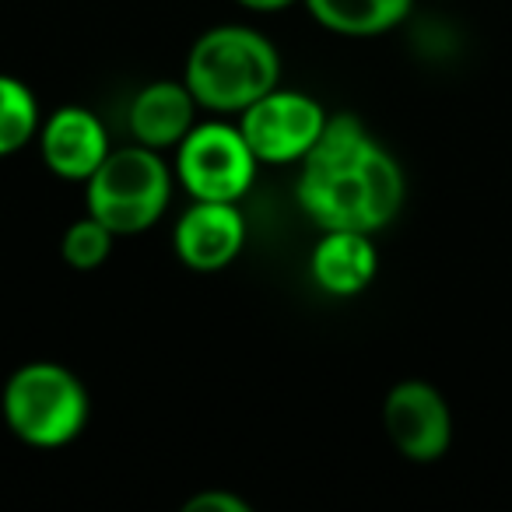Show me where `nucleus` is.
I'll return each instance as SVG.
<instances>
[{"mask_svg": "<svg viewBox=\"0 0 512 512\" xmlns=\"http://www.w3.org/2000/svg\"><path fill=\"white\" fill-rule=\"evenodd\" d=\"M109 249H113V232L102 225L99 218H81L67 228L64 235V260L74 271H95L109 260Z\"/></svg>", "mask_w": 512, "mask_h": 512, "instance_id": "4468645a", "label": "nucleus"}, {"mask_svg": "<svg viewBox=\"0 0 512 512\" xmlns=\"http://www.w3.org/2000/svg\"><path fill=\"white\" fill-rule=\"evenodd\" d=\"M299 204L323 232H379L404 204V172L355 116H334L302 158Z\"/></svg>", "mask_w": 512, "mask_h": 512, "instance_id": "f257e3e1", "label": "nucleus"}, {"mask_svg": "<svg viewBox=\"0 0 512 512\" xmlns=\"http://www.w3.org/2000/svg\"><path fill=\"white\" fill-rule=\"evenodd\" d=\"M242 8H253V11H278V8H288L295 0H239Z\"/></svg>", "mask_w": 512, "mask_h": 512, "instance_id": "dca6fc26", "label": "nucleus"}, {"mask_svg": "<svg viewBox=\"0 0 512 512\" xmlns=\"http://www.w3.org/2000/svg\"><path fill=\"white\" fill-rule=\"evenodd\" d=\"M281 57L260 32L221 25L193 43L186 60V88L197 106L214 113H242L278 88Z\"/></svg>", "mask_w": 512, "mask_h": 512, "instance_id": "f03ea898", "label": "nucleus"}, {"mask_svg": "<svg viewBox=\"0 0 512 512\" xmlns=\"http://www.w3.org/2000/svg\"><path fill=\"white\" fill-rule=\"evenodd\" d=\"M169 193V165L155 148H120L88 176V214L113 235H137L162 218Z\"/></svg>", "mask_w": 512, "mask_h": 512, "instance_id": "20e7f679", "label": "nucleus"}, {"mask_svg": "<svg viewBox=\"0 0 512 512\" xmlns=\"http://www.w3.org/2000/svg\"><path fill=\"white\" fill-rule=\"evenodd\" d=\"M246 221L239 207L221 200H197L176 225V253L193 271H221L239 256Z\"/></svg>", "mask_w": 512, "mask_h": 512, "instance_id": "6e6552de", "label": "nucleus"}, {"mask_svg": "<svg viewBox=\"0 0 512 512\" xmlns=\"http://www.w3.org/2000/svg\"><path fill=\"white\" fill-rule=\"evenodd\" d=\"M376 264L369 232H327L313 249V281L334 299H351L372 285Z\"/></svg>", "mask_w": 512, "mask_h": 512, "instance_id": "9d476101", "label": "nucleus"}, {"mask_svg": "<svg viewBox=\"0 0 512 512\" xmlns=\"http://www.w3.org/2000/svg\"><path fill=\"white\" fill-rule=\"evenodd\" d=\"M313 18L341 36H379L411 15L414 0H306Z\"/></svg>", "mask_w": 512, "mask_h": 512, "instance_id": "f8f14e48", "label": "nucleus"}, {"mask_svg": "<svg viewBox=\"0 0 512 512\" xmlns=\"http://www.w3.org/2000/svg\"><path fill=\"white\" fill-rule=\"evenodd\" d=\"M36 123H39V106L32 99L29 85L0 74V158L25 148L29 137L36 134Z\"/></svg>", "mask_w": 512, "mask_h": 512, "instance_id": "ddd939ff", "label": "nucleus"}, {"mask_svg": "<svg viewBox=\"0 0 512 512\" xmlns=\"http://www.w3.org/2000/svg\"><path fill=\"white\" fill-rule=\"evenodd\" d=\"M383 428L400 456L414 463H435L453 442V414L432 383L404 379L386 393Z\"/></svg>", "mask_w": 512, "mask_h": 512, "instance_id": "0eeeda50", "label": "nucleus"}, {"mask_svg": "<svg viewBox=\"0 0 512 512\" xmlns=\"http://www.w3.org/2000/svg\"><path fill=\"white\" fill-rule=\"evenodd\" d=\"M256 162L260 158L253 155L239 127L200 123L179 141L176 172L197 200L235 204L253 186Z\"/></svg>", "mask_w": 512, "mask_h": 512, "instance_id": "39448f33", "label": "nucleus"}, {"mask_svg": "<svg viewBox=\"0 0 512 512\" xmlns=\"http://www.w3.org/2000/svg\"><path fill=\"white\" fill-rule=\"evenodd\" d=\"M323 123H327V113H323V106L316 99L274 88L264 99H256L249 109H242L239 130L260 162L285 165L302 162L309 155Z\"/></svg>", "mask_w": 512, "mask_h": 512, "instance_id": "423d86ee", "label": "nucleus"}, {"mask_svg": "<svg viewBox=\"0 0 512 512\" xmlns=\"http://www.w3.org/2000/svg\"><path fill=\"white\" fill-rule=\"evenodd\" d=\"M193 92L176 81H155L130 106V130L144 148H169L193 130Z\"/></svg>", "mask_w": 512, "mask_h": 512, "instance_id": "9b49d317", "label": "nucleus"}, {"mask_svg": "<svg viewBox=\"0 0 512 512\" xmlns=\"http://www.w3.org/2000/svg\"><path fill=\"white\" fill-rule=\"evenodd\" d=\"M4 421L29 446H67L88 421V393L64 365H22L4 386Z\"/></svg>", "mask_w": 512, "mask_h": 512, "instance_id": "7ed1b4c3", "label": "nucleus"}, {"mask_svg": "<svg viewBox=\"0 0 512 512\" xmlns=\"http://www.w3.org/2000/svg\"><path fill=\"white\" fill-rule=\"evenodd\" d=\"M186 512H249V505L228 491H200L186 502Z\"/></svg>", "mask_w": 512, "mask_h": 512, "instance_id": "2eb2a0df", "label": "nucleus"}, {"mask_svg": "<svg viewBox=\"0 0 512 512\" xmlns=\"http://www.w3.org/2000/svg\"><path fill=\"white\" fill-rule=\"evenodd\" d=\"M109 141L99 116L81 106H64L43 127V162L71 183H88L95 169L106 162Z\"/></svg>", "mask_w": 512, "mask_h": 512, "instance_id": "1a4fd4ad", "label": "nucleus"}]
</instances>
